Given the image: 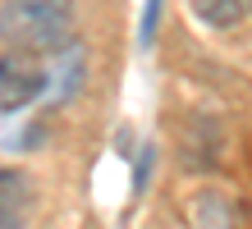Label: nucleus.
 <instances>
[{
    "mask_svg": "<svg viewBox=\"0 0 252 229\" xmlns=\"http://www.w3.org/2000/svg\"><path fill=\"white\" fill-rule=\"evenodd\" d=\"M73 5L69 0H0V41L19 55L69 51Z\"/></svg>",
    "mask_w": 252,
    "mask_h": 229,
    "instance_id": "f257e3e1",
    "label": "nucleus"
},
{
    "mask_svg": "<svg viewBox=\"0 0 252 229\" xmlns=\"http://www.w3.org/2000/svg\"><path fill=\"white\" fill-rule=\"evenodd\" d=\"M46 87H51V73L28 65V55H19V51L0 55V115H19L23 105H32Z\"/></svg>",
    "mask_w": 252,
    "mask_h": 229,
    "instance_id": "f03ea898",
    "label": "nucleus"
},
{
    "mask_svg": "<svg viewBox=\"0 0 252 229\" xmlns=\"http://www.w3.org/2000/svg\"><path fill=\"white\" fill-rule=\"evenodd\" d=\"M188 225L192 229H243V206H239V197H229L220 188H206V193L192 197Z\"/></svg>",
    "mask_w": 252,
    "mask_h": 229,
    "instance_id": "7ed1b4c3",
    "label": "nucleus"
},
{
    "mask_svg": "<svg viewBox=\"0 0 252 229\" xmlns=\"http://www.w3.org/2000/svg\"><path fill=\"white\" fill-rule=\"evenodd\" d=\"M32 179L23 170H0V229H23L28 211H32Z\"/></svg>",
    "mask_w": 252,
    "mask_h": 229,
    "instance_id": "20e7f679",
    "label": "nucleus"
},
{
    "mask_svg": "<svg viewBox=\"0 0 252 229\" xmlns=\"http://www.w3.org/2000/svg\"><path fill=\"white\" fill-rule=\"evenodd\" d=\"M192 14L211 28H234L248 14V0H192Z\"/></svg>",
    "mask_w": 252,
    "mask_h": 229,
    "instance_id": "39448f33",
    "label": "nucleus"
},
{
    "mask_svg": "<svg viewBox=\"0 0 252 229\" xmlns=\"http://www.w3.org/2000/svg\"><path fill=\"white\" fill-rule=\"evenodd\" d=\"M152 165H156V147H142L138 170H133V197H142V193H147V174H152Z\"/></svg>",
    "mask_w": 252,
    "mask_h": 229,
    "instance_id": "423d86ee",
    "label": "nucleus"
},
{
    "mask_svg": "<svg viewBox=\"0 0 252 229\" xmlns=\"http://www.w3.org/2000/svg\"><path fill=\"white\" fill-rule=\"evenodd\" d=\"M156 19H160V0H147V14H142V41L156 37Z\"/></svg>",
    "mask_w": 252,
    "mask_h": 229,
    "instance_id": "0eeeda50",
    "label": "nucleus"
}]
</instances>
